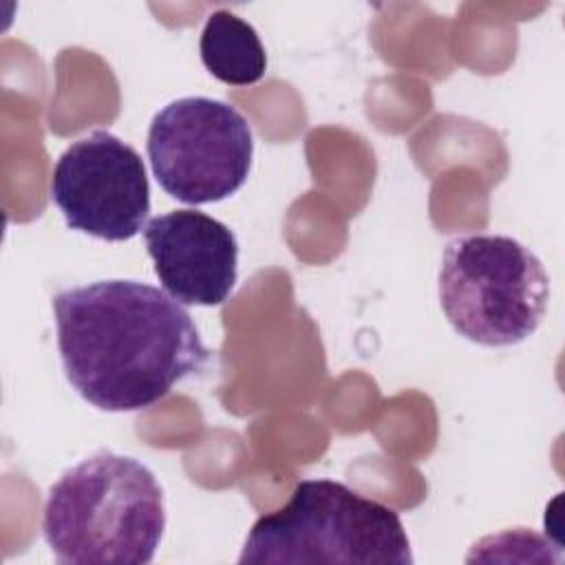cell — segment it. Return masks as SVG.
Here are the masks:
<instances>
[{
  "label": "cell",
  "mask_w": 565,
  "mask_h": 565,
  "mask_svg": "<svg viewBox=\"0 0 565 565\" xmlns=\"http://www.w3.org/2000/svg\"><path fill=\"white\" fill-rule=\"evenodd\" d=\"M146 150L154 179L172 199L203 205L227 199L245 183L254 139L232 104L181 97L152 117Z\"/></svg>",
  "instance_id": "5"
},
{
  "label": "cell",
  "mask_w": 565,
  "mask_h": 565,
  "mask_svg": "<svg viewBox=\"0 0 565 565\" xmlns=\"http://www.w3.org/2000/svg\"><path fill=\"white\" fill-rule=\"evenodd\" d=\"M550 302V276L523 243L499 234L452 238L439 269V305L452 329L483 347L530 338Z\"/></svg>",
  "instance_id": "4"
},
{
  "label": "cell",
  "mask_w": 565,
  "mask_h": 565,
  "mask_svg": "<svg viewBox=\"0 0 565 565\" xmlns=\"http://www.w3.org/2000/svg\"><path fill=\"white\" fill-rule=\"evenodd\" d=\"M238 563L411 565L399 514L333 479H302L249 530Z\"/></svg>",
  "instance_id": "3"
},
{
  "label": "cell",
  "mask_w": 565,
  "mask_h": 565,
  "mask_svg": "<svg viewBox=\"0 0 565 565\" xmlns=\"http://www.w3.org/2000/svg\"><path fill=\"white\" fill-rule=\"evenodd\" d=\"M166 527L163 490L141 461L99 450L49 490L44 541L64 565H146Z\"/></svg>",
  "instance_id": "2"
},
{
  "label": "cell",
  "mask_w": 565,
  "mask_h": 565,
  "mask_svg": "<svg viewBox=\"0 0 565 565\" xmlns=\"http://www.w3.org/2000/svg\"><path fill=\"white\" fill-rule=\"evenodd\" d=\"M143 241L161 287L174 300L214 307L230 298L238 243L225 223L196 210H174L150 218Z\"/></svg>",
  "instance_id": "7"
},
{
  "label": "cell",
  "mask_w": 565,
  "mask_h": 565,
  "mask_svg": "<svg viewBox=\"0 0 565 565\" xmlns=\"http://www.w3.org/2000/svg\"><path fill=\"white\" fill-rule=\"evenodd\" d=\"M51 199L71 230L119 243L137 236L150 212L139 152L108 130L73 141L57 159Z\"/></svg>",
  "instance_id": "6"
},
{
  "label": "cell",
  "mask_w": 565,
  "mask_h": 565,
  "mask_svg": "<svg viewBox=\"0 0 565 565\" xmlns=\"http://www.w3.org/2000/svg\"><path fill=\"white\" fill-rule=\"evenodd\" d=\"M203 66L223 84H256L267 68V55L256 29L227 9L210 13L199 40Z\"/></svg>",
  "instance_id": "8"
},
{
  "label": "cell",
  "mask_w": 565,
  "mask_h": 565,
  "mask_svg": "<svg viewBox=\"0 0 565 565\" xmlns=\"http://www.w3.org/2000/svg\"><path fill=\"white\" fill-rule=\"evenodd\" d=\"M53 311L66 380L99 411L148 408L210 360L188 309L139 280L64 289Z\"/></svg>",
  "instance_id": "1"
}]
</instances>
